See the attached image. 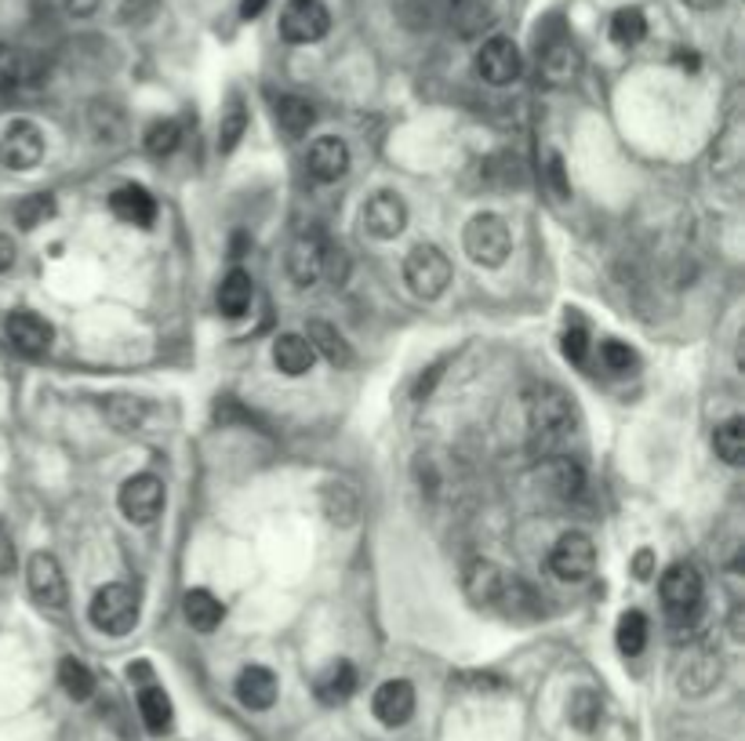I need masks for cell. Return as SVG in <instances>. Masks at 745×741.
Here are the masks:
<instances>
[{
    "label": "cell",
    "mask_w": 745,
    "mask_h": 741,
    "mask_svg": "<svg viewBox=\"0 0 745 741\" xmlns=\"http://www.w3.org/2000/svg\"><path fill=\"white\" fill-rule=\"evenodd\" d=\"M106 418L117 425V433H135L146 418V404L135 401V396H109Z\"/></svg>",
    "instance_id": "cell-38"
},
{
    "label": "cell",
    "mask_w": 745,
    "mask_h": 741,
    "mask_svg": "<svg viewBox=\"0 0 745 741\" xmlns=\"http://www.w3.org/2000/svg\"><path fill=\"white\" fill-rule=\"evenodd\" d=\"M600 717H604V705H600V694L589 691V688H578L568 702V720L575 731L582 734H592L600 727Z\"/></svg>",
    "instance_id": "cell-33"
},
{
    "label": "cell",
    "mask_w": 745,
    "mask_h": 741,
    "mask_svg": "<svg viewBox=\"0 0 745 741\" xmlns=\"http://www.w3.org/2000/svg\"><path fill=\"white\" fill-rule=\"evenodd\" d=\"M117 505H120L124 520H131V524H154L164 510V484L154 473H139V476L124 480Z\"/></svg>",
    "instance_id": "cell-9"
},
{
    "label": "cell",
    "mask_w": 745,
    "mask_h": 741,
    "mask_svg": "<svg viewBox=\"0 0 745 741\" xmlns=\"http://www.w3.org/2000/svg\"><path fill=\"white\" fill-rule=\"evenodd\" d=\"M4 332H8V342L16 346L19 353H30V356H40L51 349V324L40 317V313H30V309H16L11 317L4 320Z\"/></svg>",
    "instance_id": "cell-18"
},
{
    "label": "cell",
    "mask_w": 745,
    "mask_h": 741,
    "mask_svg": "<svg viewBox=\"0 0 745 741\" xmlns=\"http://www.w3.org/2000/svg\"><path fill=\"white\" fill-rule=\"evenodd\" d=\"M687 8H695V11H713V8H721L724 0H684Z\"/></svg>",
    "instance_id": "cell-50"
},
{
    "label": "cell",
    "mask_w": 745,
    "mask_h": 741,
    "mask_svg": "<svg viewBox=\"0 0 745 741\" xmlns=\"http://www.w3.org/2000/svg\"><path fill=\"white\" fill-rule=\"evenodd\" d=\"M586 353H589V338L582 327H571L568 335H563V356H568L571 364L582 367L586 364Z\"/></svg>",
    "instance_id": "cell-45"
},
{
    "label": "cell",
    "mask_w": 745,
    "mask_h": 741,
    "mask_svg": "<svg viewBox=\"0 0 745 741\" xmlns=\"http://www.w3.org/2000/svg\"><path fill=\"white\" fill-rule=\"evenodd\" d=\"M109 211H114L120 223L146 229V226H154V218H157V200L149 197V189L128 182L109 197Z\"/></svg>",
    "instance_id": "cell-22"
},
{
    "label": "cell",
    "mask_w": 745,
    "mask_h": 741,
    "mask_svg": "<svg viewBox=\"0 0 745 741\" xmlns=\"http://www.w3.org/2000/svg\"><path fill=\"white\" fill-rule=\"evenodd\" d=\"M538 70H542L549 85L563 88L578 77V70H582V55H578L571 40H553V45H546L542 59H538Z\"/></svg>",
    "instance_id": "cell-23"
},
{
    "label": "cell",
    "mask_w": 745,
    "mask_h": 741,
    "mask_svg": "<svg viewBox=\"0 0 745 741\" xmlns=\"http://www.w3.org/2000/svg\"><path fill=\"white\" fill-rule=\"evenodd\" d=\"M313 120H316V109L306 99H298V95H281L277 99V124L284 135L298 139V135H306L313 128Z\"/></svg>",
    "instance_id": "cell-31"
},
{
    "label": "cell",
    "mask_w": 745,
    "mask_h": 741,
    "mask_svg": "<svg viewBox=\"0 0 745 741\" xmlns=\"http://www.w3.org/2000/svg\"><path fill=\"white\" fill-rule=\"evenodd\" d=\"M546 182H549V194H553L557 200L571 197V178H568V168H563L560 154H549V160H546Z\"/></svg>",
    "instance_id": "cell-43"
},
{
    "label": "cell",
    "mask_w": 745,
    "mask_h": 741,
    "mask_svg": "<svg viewBox=\"0 0 745 741\" xmlns=\"http://www.w3.org/2000/svg\"><path fill=\"white\" fill-rule=\"evenodd\" d=\"M506 571L491 560H469L462 571V593L477 603V607H491V603H502L506 596Z\"/></svg>",
    "instance_id": "cell-15"
},
{
    "label": "cell",
    "mask_w": 745,
    "mask_h": 741,
    "mask_svg": "<svg viewBox=\"0 0 745 741\" xmlns=\"http://www.w3.org/2000/svg\"><path fill=\"white\" fill-rule=\"evenodd\" d=\"M644 37H647V19H644V11H637V8L615 11V19H611V40H615V45L633 48V45H640Z\"/></svg>",
    "instance_id": "cell-39"
},
{
    "label": "cell",
    "mask_w": 745,
    "mask_h": 741,
    "mask_svg": "<svg viewBox=\"0 0 745 741\" xmlns=\"http://www.w3.org/2000/svg\"><path fill=\"white\" fill-rule=\"evenodd\" d=\"M160 11V0H124L120 4V22L128 26H146Z\"/></svg>",
    "instance_id": "cell-44"
},
{
    "label": "cell",
    "mask_w": 745,
    "mask_h": 741,
    "mask_svg": "<svg viewBox=\"0 0 745 741\" xmlns=\"http://www.w3.org/2000/svg\"><path fill=\"white\" fill-rule=\"evenodd\" d=\"M462 247H465V255H469V263L473 266L499 269L509 258V251H513V233H509L502 215L484 211V215L469 218V226L462 233Z\"/></svg>",
    "instance_id": "cell-3"
},
{
    "label": "cell",
    "mask_w": 745,
    "mask_h": 741,
    "mask_svg": "<svg viewBox=\"0 0 745 741\" xmlns=\"http://www.w3.org/2000/svg\"><path fill=\"white\" fill-rule=\"evenodd\" d=\"M713 447H716V458H721V462L742 465L745 462V422L742 418H727V422L716 425Z\"/></svg>",
    "instance_id": "cell-32"
},
{
    "label": "cell",
    "mask_w": 745,
    "mask_h": 741,
    "mask_svg": "<svg viewBox=\"0 0 745 741\" xmlns=\"http://www.w3.org/2000/svg\"><path fill=\"white\" fill-rule=\"evenodd\" d=\"M592 567H597V545H592V539L582 531L560 534L557 545L549 549V571H553L560 582H586Z\"/></svg>",
    "instance_id": "cell-6"
},
{
    "label": "cell",
    "mask_w": 745,
    "mask_h": 741,
    "mask_svg": "<svg viewBox=\"0 0 745 741\" xmlns=\"http://www.w3.org/2000/svg\"><path fill=\"white\" fill-rule=\"evenodd\" d=\"M62 4H66V11H70L73 19H88V16L99 11L102 0H62Z\"/></svg>",
    "instance_id": "cell-46"
},
{
    "label": "cell",
    "mask_w": 745,
    "mask_h": 741,
    "mask_svg": "<svg viewBox=\"0 0 745 741\" xmlns=\"http://www.w3.org/2000/svg\"><path fill=\"white\" fill-rule=\"evenodd\" d=\"M59 683L73 702H88V698L95 694V676L80 658H62L59 662Z\"/></svg>",
    "instance_id": "cell-34"
},
{
    "label": "cell",
    "mask_w": 745,
    "mask_h": 741,
    "mask_svg": "<svg viewBox=\"0 0 745 741\" xmlns=\"http://www.w3.org/2000/svg\"><path fill=\"white\" fill-rule=\"evenodd\" d=\"M721 654L709 651V648H698L687 654V662L676 672V688H680L684 698H706L716 683H721Z\"/></svg>",
    "instance_id": "cell-14"
},
{
    "label": "cell",
    "mask_w": 745,
    "mask_h": 741,
    "mask_svg": "<svg viewBox=\"0 0 745 741\" xmlns=\"http://www.w3.org/2000/svg\"><path fill=\"white\" fill-rule=\"evenodd\" d=\"M331 30V11L324 0H287L281 11V37L287 45H316Z\"/></svg>",
    "instance_id": "cell-8"
},
{
    "label": "cell",
    "mask_w": 745,
    "mask_h": 741,
    "mask_svg": "<svg viewBox=\"0 0 745 741\" xmlns=\"http://www.w3.org/2000/svg\"><path fill=\"white\" fill-rule=\"evenodd\" d=\"M361 226L367 237H375V240H396L400 233L408 229V204L396 194H390V189H382V194L367 197L364 211H361Z\"/></svg>",
    "instance_id": "cell-10"
},
{
    "label": "cell",
    "mask_w": 745,
    "mask_h": 741,
    "mask_svg": "<svg viewBox=\"0 0 745 741\" xmlns=\"http://www.w3.org/2000/svg\"><path fill=\"white\" fill-rule=\"evenodd\" d=\"M371 712L382 727H404L415 717V688L408 680H385L371 698Z\"/></svg>",
    "instance_id": "cell-16"
},
{
    "label": "cell",
    "mask_w": 745,
    "mask_h": 741,
    "mask_svg": "<svg viewBox=\"0 0 745 741\" xmlns=\"http://www.w3.org/2000/svg\"><path fill=\"white\" fill-rule=\"evenodd\" d=\"M26 585H30L33 600L40 607H51V611H62L66 607V579H62V567L59 560L51 553H33L30 564H26Z\"/></svg>",
    "instance_id": "cell-13"
},
{
    "label": "cell",
    "mask_w": 745,
    "mask_h": 741,
    "mask_svg": "<svg viewBox=\"0 0 745 741\" xmlns=\"http://www.w3.org/2000/svg\"><path fill=\"white\" fill-rule=\"evenodd\" d=\"M277 694H281V683H277V676H273L266 665H247V669H241V676H237V698H241L244 709L266 712V709H273V702H277Z\"/></svg>",
    "instance_id": "cell-20"
},
{
    "label": "cell",
    "mask_w": 745,
    "mask_h": 741,
    "mask_svg": "<svg viewBox=\"0 0 745 741\" xmlns=\"http://www.w3.org/2000/svg\"><path fill=\"white\" fill-rule=\"evenodd\" d=\"M327 269V247L321 240V233H298L287 247V277H292L295 287H313L316 280L324 277Z\"/></svg>",
    "instance_id": "cell-11"
},
{
    "label": "cell",
    "mask_w": 745,
    "mask_h": 741,
    "mask_svg": "<svg viewBox=\"0 0 745 741\" xmlns=\"http://www.w3.org/2000/svg\"><path fill=\"white\" fill-rule=\"evenodd\" d=\"M252 295H255L252 277H247L244 269H229L226 277H223V284H218V295H215L218 313H223V317H229V320L244 317L247 306H252Z\"/></svg>",
    "instance_id": "cell-27"
},
{
    "label": "cell",
    "mask_w": 745,
    "mask_h": 741,
    "mask_svg": "<svg viewBox=\"0 0 745 741\" xmlns=\"http://www.w3.org/2000/svg\"><path fill=\"white\" fill-rule=\"evenodd\" d=\"M658 593L666 600V614L673 625H695L702 614V600H706V585L695 564H669L658 582Z\"/></svg>",
    "instance_id": "cell-2"
},
{
    "label": "cell",
    "mask_w": 745,
    "mask_h": 741,
    "mask_svg": "<svg viewBox=\"0 0 745 741\" xmlns=\"http://www.w3.org/2000/svg\"><path fill=\"white\" fill-rule=\"evenodd\" d=\"M88 618H91V625L106 636H128L131 629L139 625V596H135L131 585L109 582L91 596Z\"/></svg>",
    "instance_id": "cell-4"
},
{
    "label": "cell",
    "mask_w": 745,
    "mask_h": 741,
    "mask_svg": "<svg viewBox=\"0 0 745 741\" xmlns=\"http://www.w3.org/2000/svg\"><path fill=\"white\" fill-rule=\"evenodd\" d=\"M183 611H186V622L197 629V633H215L226 618L223 600H218L215 593H208V589H189L186 600H183Z\"/></svg>",
    "instance_id": "cell-26"
},
{
    "label": "cell",
    "mask_w": 745,
    "mask_h": 741,
    "mask_svg": "<svg viewBox=\"0 0 745 741\" xmlns=\"http://www.w3.org/2000/svg\"><path fill=\"white\" fill-rule=\"evenodd\" d=\"M313 360H316V353L306 342V335L287 332L273 342V364H277V370L287 378H298V375H306V370H313Z\"/></svg>",
    "instance_id": "cell-24"
},
{
    "label": "cell",
    "mask_w": 745,
    "mask_h": 741,
    "mask_svg": "<svg viewBox=\"0 0 745 741\" xmlns=\"http://www.w3.org/2000/svg\"><path fill=\"white\" fill-rule=\"evenodd\" d=\"M520 70H523L520 48L509 37H491L484 40V48L477 51V73L494 88H506L513 85V80H520Z\"/></svg>",
    "instance_id": "cell-12"
},
{
    "label": "cell",
    "mask_w": 745,
    "mask_h": 741,
    "mask_svg": "<svg viewBox=\"0 0 745 741\" xmlns=\"http://www.w3.org/2000/svg\"><path fill=\"white\" fill-rule=\"evenodd\" d=\"M16 240L11 237H4V233H0V273H8L11 266H16Z\"/></svg>",
    "instance_id": "cell-47"
},
{
    "label": "cell",
    "mask_w": 745,
    "mask_h": 741,
    "mask_svg": "<svg viewBox=\"0 0 745 741\" xmlns=\"http://www.w3.org/2000/svg\"><path fill=\"white\" fill-rule=\"evenodd\" d=\"M139 717L149 734H164L171 727V698L164 694L157 683H146L139 691Z\"/></svg>",
    "instance_id": "cell-29"
},
{
    "label": "cell",
    "mask_w": 745,
    "mask_h": 741,
    "mask_svg": "<svg viewBox=\"0 0 745 741\" xmlns=\"http://www.w3.org/2000/svg\"><path fill=\"white\" fill-rule=\"evenodd\" d=\"M618 651H623L626 658H637L644 648H647V618L640 611H626L623 618H618Z\"/></svg>",
    "instance_id": "cell-36"
},
{
    "label": "cell",
    "mask_w": 745,
    "mask_h": 741,
    "mask_svg": "<svg viewBox=\"0 0 745 741\" xmlns=\"http://www.w3.org/2000/svg\"><path fill=\"white\" fill-rule=\"evenodd\" d=\"M356 691V669L346 662V658H339V662H331L321 676H316V698H321L324 705H339V702H350Z\"/></svg>",
    "instance_id": "cell-28"
},
{
    "label": "cell",
    "mask_w": 745,
    "mask_h": 741,
    "mask_svg": "<svg viewBox=\"0 0 745 741\" xmlns=\"http://www.w3.org/2000/svg\"><path fill=\"white\" fill-rule=\"evenodd\" d=\"M0 160L11 171H33L45 160V131L33 120H11L4 135H0Z\"/></svg>",
    "instance_id": "cell-7"
},
{
    "label": "cell",
    "mask_w": 745,
    "mask_h": 741,
    "mask_svg": "<svg viewBox=\"0 0 745 741\" xmlns=\"http://www.w3.org/2000/svg\"><path fill=\"white\" fill-rule=\"evenodd\" d=\"M451 19L462 37H477L494 22V0H451Z\"/></svg>",
    "instance_id": "cell-30"
},
{
    "label": "cell",
    "mask_w": 745,
    "mask_h": 741,
    "mask_svg": "<svg viewBox=\"0 0 745 741\" xmlns=\"http://www.w3.org/2000/svg\"><path fill=\"white\" fill-rule=\"evenodd\" d=\"M350 146L339 139V135H321L313 139L310 154H306V171L316 178V182H339L342 175L350 171Z\"/></svg>",
    "instance_id": "cell-17"
},
{
    "label": "cell",
    "mask_w": 745,
    "mask_h": 741,
    "mask_svg": "<svg viewBox=\"0 0 745 741\" xmlns=\"http://www.w3.org/2000/svg\"><path fill=\"white\" fill-rule=\"evenodd\" d=\"M306 342L313 346V353H316V356H324V360H327L331 367H350V364H353L350 342L342 338L331 324H324V320H310V324H306Z\"/></svg>",
    "instance_id": "cell-25"
},
{
    "label": "cell",
    "mask_w": 745,
    "mask_h": 741,
    "mask_svg": "<svg viewBox=\"0 0 745 741\" xmlns=\"http://www.w3.org/2000/svg\"><path fill=\"white\" fill-rule=\"evenodd\" d=\"M244 131H247V109L237 95H233L229 106L223 109V120H218V149H223V154H233L237 142L244 139Z\"/></svg>",
    "instance_id": "cell-35"
},
{
    "label": "cell",
    "mask_w": 745,
    "mask_h": 741,
    "mask_svg": "<svg viewBox=\"0 0 745 741\" xmlns=\"http://www.w3.org/2000/svg\"><path fill=\"white\" fill-rule=\"evenodd\" d=\"M11 564H16V556H11V542L0 534V571H11Z\"/></svg>",
    "instance_id": "cell-49"
},
{
    "label": "cell",
    "mask_w": 745,
    "mask_h": 741,
    "mask_svg": "<svg viewBox=\"0 0 745 741\" xmlns=\"http://www.w3.org/2000/svg\"><path fill=\"white\" fill-rule=\"evenodd\" d=\"M266 4H269V0H244V4H241V19H258L262 11H266Z\"/></svg>",
    "instance_id": "cell-48"
},
{
    "label": "cell",
    "mask_w": 745,
    "mask_h": 741,
    "mask_svg": "<svg viewBox=\"0 0 745 741\" xmlns=\"http://www.w3.org/2000/svg\"><path fill=\"white\" fill-rule=\"evenodd\" d=\"M600 360H604L607 370H615V375H626V370L637 364V353H633L629 346H623V342H604Z\"/></svg>",
    "instance_id": "cell-42"
},
{
    "label": "cell",
    "mask_w": 745,
    "mask_h": 741,
    "mask_svg": "<svg viewBox=\"0 0 745 741\" xmlns=\"http://www.w3.org/2000/svg\"><path fill=\"white\" fill-rule=\"evenodd\" d=\"M321 510H324L331 527L346 531V527L356 524V516H361V494H356V487L350 484V480H324Z\"/></svg>",
    "instance_id": "cell-19"
},
{
    "label": "cell",
    "mask_w": 745,
    "mask_h": 741,
    "mask_svg": "<svg viewBox=\"0 0 745 741\" xmlns=\"http://www.w3.org/2000/svg\"><path fill=\"white\" fill-rule=\"evenodd\" d=\"M146 154L149 157H157V160H164V157H171L175 149H178V142H183V128H178L175 120H154L146 128Z\"/></svg>",
    "instance_id": "cell-37"
},
{
    "label": "cell",
    "mask_w": 745,
    "mask_h": 741,
    "mask_svg": "<svg viewBox=\"0 0 745 741\" xmlns=\"http://www.w3.org/2000/svg\"><path fill=\"white\" fill-rule=\"evenodd\" d=\"M404 284L415 298H440L451 284V258L437 244H415L404 258Z\"/></svg>",
    "instance_id": "cell-5"
},
{
    "label": "cell",
    "mask_w": 745,
    "mask_h": 741,
    "mask_svg": "<svg viewBox=\"0 0 745 741\" xmlns=\"http://www.w3.org/2000/svg\"><path fill=\"white\" fill-rule=\"evenodd\" d=\"M51 215H55V197H51V194H30V197H22V200L16 204V223H19L22 229L45 226Z\"/></svg>",
    "instance_id": "cell-40"
},
{
    "label": "cell",
    "mask_w": 745,
    "mask_h": 741,
    "mask_svg": "<svg viewBox=\"0 0 745 741\" xmlns=\"http://www.w3.org/2000/svg\"><path fill=\"white\" fill-rule=\"evenodd\" d=\"M549 462L542 465V484L557 498H578L586 491V470L582 462L571 455H546Z\"/></svg>",
    "instance_id": "cell-21"
},
{
    "label": "cell",
    "mask_w": 745,
    "mask_h": 741,
    "mask_svg": "<svg viewBox=\"0 0 745 741\" xmlns=\"http://www.w3.org/2000/svg\"><path fill=\"white\" fill-rule=\"evenodd\" d=\"M528 425H531V444L535 451H557L563 441H568L571 425H575V411H571V401L563 396L560 389L546 386L531 396L528 404Z\"/></svg>",
    "instance_id": "cell-1"
},
{
    "label": "cell",
    "mask_w": 745,
    "mask_h": 741,
    "mask_svg": "<svg viewBox=\"0 0 745 741\" xmlns=\"http://www.w3.org/2000/svg\"><path fill=\"white\" fill-rule=\"evenodd\" d=\"M26 80V59L11 45H0V91H16Z\"/></svg>",
    "instance_id": "cell-41"
}]
</instances>
